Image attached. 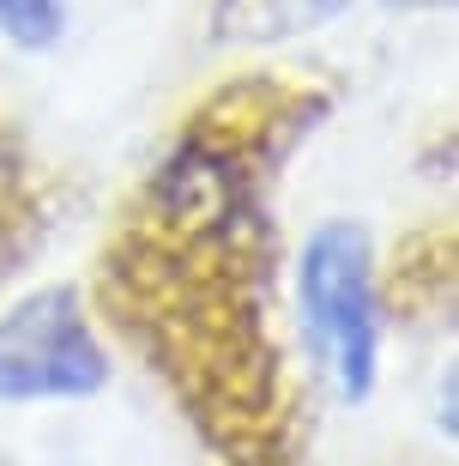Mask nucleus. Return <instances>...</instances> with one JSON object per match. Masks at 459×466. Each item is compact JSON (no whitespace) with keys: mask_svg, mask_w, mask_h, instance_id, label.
<instances>
[{"mask_svg":"<svg viewBox=\"0 0 459 466\" xmlns=\"http://www.w3.org/2000/svg\"><path fill=\"white\" fill-rule=\"evenodd\" d=\"M296 315L339 400H369L381 381V303H374V237L357 218H326L296 255Z\"/></svg>","mask_w":459,"mask_h":466,"instance_id":"obj_1","label":"nucleus"},{"mask_svg":"<svg viewBox=\"0 0 459 466\" xmlns=\"http://www.w3.org/2000/svg\"><path fill=\"white\" fill-rule=\"evenodd\" d=\"M103 381L109 351L73 285H43L0 315V400H85Z\"/></svg>","mask_w":459,"mask_h":466,"instance_id":"obj_2","label":"nucleus"},{"mask_svg":"<svg viewBox=\"0 0 459 466\" xmlns=\"http://www.w3.org/2000/svg\"><path fill=\"white\" fill-rule=\"evenodd\" d=\"M67 25L61 0H0V43L13 49H49Z\"/></svg>","mask_w":459,"mask_h":466,"instance_id":"obj_3","label":"nucleus"},{"mask_svg":"<svg viewBox=\"0 0 459 466\" xmlns=\"http://www.w3.org/2000/svg\"><path fill=\"white\" fill-rule=\"evenodd\" d=\"M387 6H405V13H417V6H442V0H387Z\"/></svg>","mask_w":459,"mask_h":466,"instance_id":"obj_4","label":"nucleus"}]
</instances>
